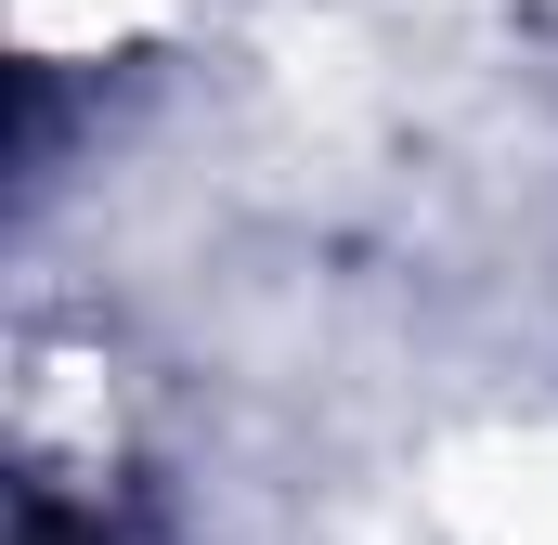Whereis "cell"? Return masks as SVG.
Listing matches in <instances>:
<instances>
[{
    "label": "cell",
    "mask_w": 558,
    "mask_h": 545,
    "mask_svg": "<svg viewBox=\"0 0 558 545\" xmlns=\"http://www.w3.org/2000/svg\"><path fill=\"white\" fill-rule=\"evenodd\" d=\"M26 545H78V533H65V507H26Z\"/></svg>",
    "instance_id": "1"
}]
</instances>
